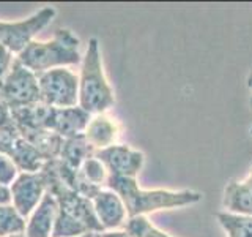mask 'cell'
Listing matches in <instances>:
<instances>
[{
  "mask_svg": "<svg viewBox=\"0 0 252 237\" xmlns=\"http://www.w3.org/2000/svg\"><path fill=\"white\" fill-rule=\"evenodd\" d=\"M21 171L10 157L0 152V185L10 187Z\"/></svg>",
  "mask_w": 252,
  "mask_h": 237,
  "instance_id": "19",
  "label": "cell"
},
{
  "mask_svg": "<svg viewBox=\"0 0 252 237\" xmlns=\"http://www.w3.org/2000/svg\"><path fill=\"white\" fill-rule=\"evenodd\" d=\"M13 123V118H11V111L8 108L3 101H0V128L3 126H8Z\"/></svg>",
  "mask_w": 252,
  "mask_h": 237,
  "instance_id": "20",
  "label": "cell"
},
{
  "mask_svg": "<svg viewBox=\"0 0 252 237\" xmlns=\"http://www.w3.org/2000/svg\"><path fill=\"white\" fill-rule=\"evenodd\" d=\"M99 237H132L128 231H120V229H115V231H104L101 233Z\"/></svg>",
  "mask_w": 252,
  "mask_h": 237,
  "instance_id": "22",
  "label": "cell"
},
{
  "mask_svg": "<svg viewBox=\"0 0 252 237\" xmlns=\"http://www.w3.org/2000/svg\"><path fill=\"white\" fill-rule=\"evenodd\" d=\"M249 133H251V136H252V126H251V130H249Z\"/></svg>",
  "mask_w": 252,
  "mask_h": 237,
  "instance_id": "28",
  "label": "cell"
},
{
  "mask_svg": "<svg viewBox=\"0 0 252 237\" xmlns=\"http://www.w3.org/2000/svg\"><path fill=\"white\" fill-rule=\"evenodd\" d=\"M94 215L104 231H115L128 221V212L122 198L109 188H102L92 199Z\"/></svg>",
  "mask_w": 252,
  "mask_h": 237,
  "instance_id": "9",
  "label": "cell"
},
{
  "mask_svg": "<svg viewBox=\"0 0 252 237\" xmlns=\"http://www.w3.org/2000/svg\"><path fill=\"white\" fill-rule=\"evenodd\" d=\"M246 84H248V87L252 90V71L249 73V76H248V81H246Z\"/></svg>",
  "mask_w": 252,
  "mask_h": 237,
  "instance_id": "24",
  "label": "cell"
},
{
  "mask_svg": "<svg viewBox=\"0 0 252 237\" xmlns=\"http://www.w3.org/2000/svg\"><path fill=\"white\" fill-rule=\"evenodd\" d=\"M94 157L102 161L109 176L112 177L136 179L145 163V155L140 150L126 144H115L104 150H96Z\"/></svg>",
  "mask_w": 252,
  "mask_h": 237,
  "instance_id": "8",
  "label": "cell"
},
{
  "mask_svg": "<svg viewBox=\"0 0 252 237\" xmlns=\"http://www.w3.org/2000/svg\"><path fill=\"white\" fill-rule=\"evenodd\" d=\"M244 185H246L251 192H252V164H251V169H249V172H248V176H246V179L244 180H241Z\"/></svg>",
  "mask_w": 252,
  "mask_h": 237,
  "instance_id": "23",
  "label": "cell"
},
{
  "mask_svg": "<svg viewBox=\"0 0 252 237\" xmlns=\"http://www.w3.org/2000/svg\"><path fill=\"white\" fill-rule=\"evenodd\" d=\"M222 205L227 213L252 217V192L240 180H230L224 188Z\"/></svg>",
  "mask_w": 252,
  "mask_h": 237,
  "instance_id": "13",
  "label": "cell"
},
{
  "mask_svg": "<svg viewBox=\"0 0 252 237\" xmlns=\"http://www.w3.org/2000/svg\"><path fill=\"white\" fill-rule=\"evenodd\" d=\"M249 106H251V111H252V93H251V101H249Z\"/></svg>",
  "mask_w": 252,
  "mask_h": 237,
  "instance_id": "27",
  "label": "cell"
},
{
  "mask_svg": "<svg viewBox=\"0 0 252 237\" xmlns=\"http://www.w3.org/2000/svg\"><path fill=\"white\" fill-rule=\"evenodd\" d=\"M57 10L54 6H46L22 21H0V46L18 55L30 41H33L38 32L46 29L54 21Z\"/></svg>",
  "mask_w": 252,
  "mask_h": 237,
  "instance_id": "6",
  "label": "cell"
},
{
  "mask_svg": "<svg viewBox=\"0 0 252 237\" xmlns=\"http://www.w3.org/2000/svg\"><path fill=\"white\" fill-rule=\"evenodd\" d=\"M92 155H94V150L89 146V142L85 141L84 134H81V136L63 139L59 160L63 164L69 166V168L79 169L82 166V163Z\"/></svg>",
  "mask_w": 252,
  "mask_h": 237,
  "instance_id": "14",
  "label": "cell"
},
{
  "mask_svg": "<svg viewBox=\"0 0 252 237\" xmlns=\"http://www.w3.org/2000/svg\"><path fill=\"white\" fill-rule=\"evenodd\" d=\"M10 193L11 205L27 220L47 193L46 172L43 169L38 172H19L10 185Z\"/></svg>",
  "mask_w": 252,
  "mask_h": 237,
  "instance_id": "7",
  "label": "cell"
},
{
  "mask_svg": "<svg viewBox=\"0 0 252 237\" xmlns=\"http://www.w3.org/2000/svg\"><path fill=\"white\" fill-rule=\"evenodd\" d=\"M96 234H85V236H81V237H94Z\"/></svg>",
  "mask_w": 252,
  "mask_h": 237,
  "instance_id": "26",
  "label": "cell"
},
{
  "mask_svg": "<svg viewBox=\"0 0 252 237\" xmlns=\"http://www.w3.org/2000/svg\"><path fill=\"white\" fill-rule=\"evenodd\" d=\"M24 231H26V218L11 204L0 205V237L24 234Z\"/></svg>",
  "mask_w": 252,
  "mask_h": 237,
  "instance_id": "16",
  "label": "cell"
},
{
  "mask_svg": "<svg viewBox=\"0 0 252 237\" xmlns=\"http://www.w3.org/2000/svg\"><path fill=\"white\" fill-rule=\"evenodd\" d=\"M59 213L57 199L47 192L36 209L26 220V234L27 237H52L55 218Z\"/></svg>",
  "mask_w": 252,
  "mask_h": 237,
  "instance_id": "12",
  "label": "cell"
},
{
  "mask_svg": "<svg viewBox=\"0 0 252 237\" xmlns=\"http://www.w3.org/2000/svg\"><path fill=\"white\" fill-rule=\"evenodd\" d=\"M90 114H87L79 106L74 108H51V114L47 118V131L59 134L63 139L81 136L85 131V126L90 120Z\"/></svg>",
  "mask_w": 252,
  "mask_h": 237,
  "instance_id": "10",
  "label": "cell"
},
{
  "mask_svg": "<svg viewBox=\"0 0 252 237\" xmlns=\"http://www.w3.org/2000/svg\"><path fill=\"white\" fill-rule=\"evenodd\" d=\"M0 98L10 109L26 108L41 103L38 75L29 70L18 59H13L11 67L2 82Z\"/></svg>",
  "mask_w": 252,
  "mask_h": 237,
  "instance_id": "4",
  "label": "cell"
},
{
  "mask_svg": "<svg viewBox=\"0 0 252 237\" xmlns=\"http://www.w3.org/2000/svg\"><path fill=\"white\" fill-rule=\"evenodd\" d=\"M94 237H99V234H96V236H94Z\"/></svg>",
  "mask_w": 252,
  "mask_h": 237,
  "instance_id": "29",
  "label": "cell"
},
{
  "mask_svg": "<svg viewBox=\"0 0 252 237\" xmlns=\"http://www.w3.org/2000/svg\"><path fill=\"white\" fill-rule=\"evenodd\" d=\"M216 220L225 231L227 237H252V217L218 212Z\"/></svg>",
  "mask_w": 252,
  "mask_h": 237,
  "instance_id": "15",
  "label": "cell"
},
{
  "mask_svg": "<svg viewBox=\"0 0 252 237\" xmlns=\"http://www.w3.org/2000/svg\"><path fill=\"white\" fill-rule=\"evenodd\" d=\"M122 134V125L115 117L104 114L92 116L89 123L85 126L84 138L89 142V146L96 152V150H104L118 144Z\"/></svg>",
  "mask_w": 252,
  "mask_h": 237,
  "instance_id": "11",
  "label": "cell"
},
{
  "mask_svg": "<svg viewBox=\"0 0 252 237\" xmlns=\"http://www.w3.org/2000/svg\"><path fill=\"white\" fill-rule=\"evenodd\" d=\"M79 172H81L82 179L85 182H89L90 185L102 188V185L107 184L109 172L106 169V166L102 164V161L98 160L94 155H92L90 158H87V160L82 163L81 168H79Z\"/></svg>",
  "mask_w": 252,
  "mask_h": 237,
  "instance_id": "17",
  "label": "cell"
},
{
  "mask_svg": "<svg viewBox=\"0 0 252 237\" xmlns=\"http://www.w3.org/2000/svg\"><path fill=\"white\" fill-rule=\"evenodd\" d=\"M2 204H11V193L10 187L0 185V205Z\"/></svg>",
  "mask_w": 252,
  "mask_h": 237,
  "instance_id": "21",
  "label": "cell"
},
{
  "mask_svg": "<svg viewBox=\"0 0 252 237\" xmlns=\"http://www.w3.org/2000/svg\"><path fill=\"white\" fill-rule=\"evenodd\" d=\"M41 103L51 108H74L79 103V76L68 68L38 75Z\"/></svg>",
  "mask_w": 252,
  "mask_h": 237,
  "instance_id": "5",
  "label": "cell"
},
{
  "mask_svg": "<svg viewBox=\"0 0 252 237\" xmlns=\"http://www.w3.org/2000/svg\"><path fill=\"white\" fill-rule=\"evenodd\" d=\"M125 229L132 237H172L167 233L161 231L159 228H156L145 215L128 218V221H126V225H125Z\"/></svg>",
  "mask_w": 252,
  "mask_h": 237,
  "instance_id": "18",
  "label": "cell"
},
{
  "mask_svg": "<svg viewBox=\"0 0 252 237\" xmlns=\"http://www.w3.org/2000/svg\"><path fill=\"white\" fill-rule=\"evenodd\" d=\"M81 40L69 29H59L51 40H33L16 55L35 75L54 68H66L82 62Z\"/></svg>",
  "mask_w": 252,
  "mask_h": 237,
  "instance_id": "3",
  "label": "cell"
},
{
  "mask_svg": "<svg viewBox=\"0 0 252 237\" xmlns=\"http://www.w3.org/2000/svg\"><path fill=\"white\" fill-rule=\"evenodd\" d=\"M77 106L90 116L104 114L115 106L114 90L107 81L102 65L99 41L94 37L89 40L85 54L82 55Z\"/></svg>",
  "mask_w": 252,
  "mask_h": 237,
  "instance_id": "2",
  "label": "cell"
},
{
  "mask_svg": "<svg viewBox=\"0 0 252 237\" xmlns=\"http://www.w3.org/2000/svg\"><path fill=\"white\" fill-rule=\"evenodd\" d=\"M106 188L112 190L118 196L128 212V218L139 217L158 210H169L186 207L202 201L203 195L195 190H144L136 179L112 177L109 176Z\"/></svg>",
  "mask_w": 252,
  "mask_h": 237,
  "instance_id": "1",
  "label": "cell"
},
{
  "mask_svg": "<svg viewBox=\"0 0 252 237\" xmlns=\"http://www.w3.org/2000/svg\"><path fill=\"white\" fill-rule=\"evenodd\" d=\"M8 237H27L26 234H13V236H8Z\"/></svg>",
  "mask_w": 252,
  "mask_h": 237,
  "instance_id": "25",
  "label": "cell"
}]
</instances>
